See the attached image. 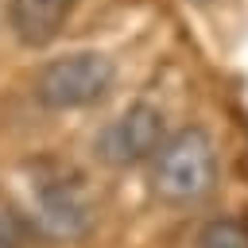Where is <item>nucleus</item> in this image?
I'll use <instances>...</instances> for the list:
<instances>
[{
	"instance_id": "f257e3e1",
	"label": "nucleus",
	"mask_w": 248,
	"mask_h": 248,
	"mask_svg": "<svg viewBox=\"0 0 248 248\" xmlns=\"http://www.w3.org/2000/svg\"><path fill=\"white\" fill-rule=\"evenodd\" d=\"M217 182V147L205 128H182L151 159V194L167 205H194Z\"/></svg>"
},
{
	"instance_id": "f03ea898",
	"label": "nucleus",
	"mask_w": 248,
	"mask_h": 248,
	"mask_svg": "<svg viewBox=\"0 0 248 248\" xmlns=\"http://www.w3.org/2000/svg\"><path fill=\"white\" fill-rule=\"evenodd\" d=\"M112 78H116V66H112L108 54L70 50V54H58V58H50L35 70L31 93L50 112H74V108L97 105L112 89Z\"/></svg>"
},
{
	"instance_id": "7ed1b4c3",
	"label": "nucleus",
	"mask_w": 248,
	"mask_h": 248,
	"mask_svg": "<svg viewBox=\"0 0 248 248\" xmlns=\"http://www.w3.org/2000/svg\"><path fill=\"white\" fill-rule=\"evenodd\" d=\"M167 143V116L163 108L136 101L128 105L116 120L105 124V132L97 136V155L108 167H140L147 159H155V151Z\"/></svg>"
},
{
	"instance_id": "20e7f679",
	"label": "nucleus",
	"mask_w": 248,
	"mask_h": 248,
	"mask_svg": "<svg viewBox=\"0 0 248 248\" xmlns=\"http://www.w3.org/2000/svg\"><path fill=\"white\" fill-rule=\"evenodd\" d=\"M31 209H35V221L46 236L54 240H78L93 229L97 221V205H93V194L85 190L81 178L74 174H62V178H46L35 186L31 194Z\"/></svg>"
},
{
	"instance_id": "39448f33",
	"label": "nucleus",
	"mask_w": 248,
	"mask_h": 248,
	"mask_svg": "<svg viewBox=\"0 0 248 248\" xmlns=\"http://www.w3.org/2000/svg\"><path fill=\"white\" fill-rule=\"evenodd\" d=\"M81 0H8V27L23 46H46L62 35Z\"/></svg>"
},
{
	"instance_id": "423d86ee",
	"label": "nucleus",
	"mask_w": 248,
	"mask_h": 248,
	"mask_svg": "<svg viewBox=\"0 0 248 248\" xmlns=\"http://www.w3.org/2000/svg\"><path fill=\"white\" fill-rule=\"evenodd\" d=\"M198 248H248V229L232 217H213L202 225Z\"/></svg>"
},
{
	"instance_id": "0eeeda50",
	"label": "nucleus",
	"mask_w": 248,
	"mask_h": 248,
	"mask_svg": "<svg viewBox=\"0 0 248 248\" xmlns=\"http://www.w3.org/2000/svg\"><path fill=\"white\" fill-rule=\"evenodd\" d=\"M0 248H23V225L4 205H0Z\"/></svg>"
}]
</instances>
